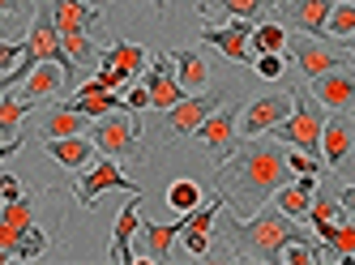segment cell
Masks as SVG:
<instances>
[{
    "label": "cell",
    "mask_w": 355,
    "mask_h": 265,
    "mask_svg": "<svg viewBox=\"0 0 355 265\" xmlns=\"http://www.w3.org/2000/svg\"><path fill=\"white\" fill-rule=\"evenodd\" d=\"M283 26L291 31H304V35H317L325 39V22H329V9H334V0H283Z\"/></svg>",
    "instance_id": "cell-16"
},
{
    "label": "cell",
    "mask_w": 355,
    "mask_h": 265,
    "mask_svg": "<svg viewBox=\"0 0 355 265\" xmlns=\"http://www.w3.org/2000/svg\"><path fill=\"white\" fill-rule=\"evenodd\" d=\"M86 137L94 142L98 154H107V158H120V163H146V146H141V120L124 108V112H107V116H98L90 120V132Z\"/></svg>",
    "instance_id": "cell-4"
},
{
    "label": "cell",
    "mask_w": 355,
    "mask_h": 265,
    "mask_svg": "<svg viewBox=\"0 0 355 265\" xmlns=\"http://www.w3.org/2000/svg\"><path fill=\"white\" fill-rule=\"evenodd\" d=\"M47 248H52V235L39 231V227L31 223V227H26V235H21V261H39Z\"/></svg>",
    "instance_id": "cell-33"
},
{
    "label": "cell",
    "mask_w": 355,
    "mask_h": 265,
    "mask_svg": "<svg viewBox=\"0 0 355 265\" xmlns=\"http://www.w3.org/2000/svg\"><path fill=\"white\" fill-rule=\"evenodd\" d=\"M313 231L329 244V257L355 261V223H351V219H338V223H313Z\"/></svg>",
    "instance_id": "cell-24"
},
{
    "label": "cell",
    "mask_w": 355,
    "mask_h": 265,
    "mask_svg": "<svg viewBox=\"0 0 355 265\" xmlns=\"http://www.w3.org/2000/svg\"><path fill=\"white\" fill-rule=\"evenodd\" d=\"M309 94L321 103L325 112H351L355 108V65L309 77Z\"/></svg>",
    "instance_id": "cell-10"
},
{
    "label": "cell",
    "mask_w": 355,
    "mask_h": 265,
    "mask_svg": "<svg viewBox=\"0 0 355 265\" xmlns=\"http://www.w3.org/2000/svg\"><path fill=\"white\" fill-rule=\"evenodd\" d=\"M17 150H21V137H17V142H5V137H0V158H13Z\"/></svg>",
    "instance_id": "cell-40"
},
{
    "label": "cell",
    "mask_w": 355,
    "mask_h": 265,
    "mask_svg": "<svg viewBox=\"0 0 355 265\" xmlns=\"http://www.w3.org/2000/svg\"><path fill=\"white\" fill-rule=\"evenodd\" d=\"M64 86H73V77L60 65L43 60V65H35V73L26 77V82H21V99H26V103H52Z\"/></svg>",
    "instance_id": "cell-20"
},
{
    "label": "cell",
    "mask_w": 355,
    "mask_h": 265,
    "mask_svg": "<svg viewBox=\"0 0 355 265\" xmlns=\"http://www.w3.org/2000/svg\"><path fill=\"white\" fill-rule=\"evenodd\" d=\"M141 82H146V90H150V108H155V112H167L171 103L184 99V86L175 82V73H171V56H163V51H155V56H150Z\"/></svg>",
    "instance_id": "cell-12"
},
{
    "label": "cell",
    "mask_w": 355,
    "mask_h": 265,
    "mask_svg": "<svg viewBox=\"0 0 355 265\" xmlns=\"http://www.w3.org/2000/svg\"><path fill=\"white\" fill-rule=\"evenodd\" d=\"M35 128H39V137H78V132H90V116H82V112H73L69 103H60V108H47L35 120Z\"/></svg>",
    "instance_id": "cell-22"
},
{
    "label": "cell",
    "mask_w": 355,
    "mask_h": 265,
    "mask_svg": "<svg viewBox=\"0 0 355 265\" xmlns=\"http://www.w3.org/2000/svg\"><path fill=\"white\" fill-rule=\"evenodd\" d=\"M201 17H244V22H257L266 13V0H197Z\"/></svg>",
    "instance_id": "cell-25"
},
{
    "label": "cell",
    "mask_w": 355,
    "mask_h": 265,
    "mask_svg": "<svg viewBox=\"0 0 355 265\" xmlns=\"http://www.w3.org/2000/svg\"><path fill=\"white\" fill-rule=\"evenodd\" d=\"M252 65H257V77H266V82H274V77H283L287 65L278 51H261V56H252Z\"/></svg>",
    "instance_id": "cell-35"
},
{
    "label": "cell",
    "mask_w": 355,
    "mask_h": 265,
    "mask_svg": "<svg viewBox=\"0 0 355 265\" xmlns=\"http://www.w3.org/2000/svg\"><path fill=\"white\" fill-rule=\"evenodd\" d=\"M155 5V17H167V0H150Z\"/></svg>",
    "instance_id": "cell-43"
},
{
    "label": "cell",
    "mask_w": 355,
    "mask_h": 265,
    "mask_svg": "<svg viewBox=\"0 0 355 265\" xmlns=\"http://www.w3.org/2000/svg\"><path fill=\"white\" fill-rule=\"evenodd\" d=\"M184 219H189V214H180L175 223H146V219H141V244H137L133 261H171V244L180 240Z\"/></svg>",
    "instance_id": "cell-17"
},
{
    "label": "cell",
    "mask_w": 355,
    "mask_h": 265,
    "mask_svg": "<svg viewBox=\"0 0 355 265\" xmlns=\"http://www.w3.org/2000/svg\"><path fill=\"white\" fill-rule=\"evenodd\" d=\"M17 60H21V43H5V39H0V73H9Z\"/></svg>",
    "instance_id": "cell-37"
},
{
    "label": "cell",
    "mask_w": 355,
    "mask_h": 265,
    "mask_svg": "<svg viewBox=\"0 0 355 265\" xmlns=\"http://www.w3.org/2000/svg\"><path fill=\"white\" fill-rule=\"evenodd\" d=\"M291 116V94H252L248 108L240 112V137H257V132H270L278 120Z\"/></svg>",
    "instance_id": "cell-11"
},
{
    "label": "cell",
    "mask_w": 355,
    "mask_h": 265,
    "mask_svg": "<svg viewBox=\"0 0 355 265\" xmlns=\"http://www.w3.org/2000/svg\"><path fill=\"white\" fill-rule=\"evenodd\" d=\"M52 17H56V31H60V43L64 51L73 56V65H98V47L90 39V31L103 17H94L82 0H52Z\"/></svg>",
    "instance_id": "cell-5"
},
{
    "label": "cell",
    "mask_w": 355,
    "mask_h": 265,
    "mask_svg": "<svg viewBox=\"0 0 355 265\" xmlns=\"http://www.w3.org/2000/svg\"><path fill=\"white\" fill-rule=\"evenodd\" d=\"M347 51H351V56H355V35H351V39H347Z\"/></svg>",
    "instance_id": "cell-45"
},
{
    "label": "cell",
    "mask_w": 355,
    "mask_h": 265,
    "mask_svg": "<svg viewBox=\"0 0 355 265\" xmlns=\"http://www.w3.org/2000/svg\"><path fill=\"white\" fill-rule=\"evenodd\" d=\"M223 214V197H206L197 210H189V219H184V231H180V244L189 248V257H206L210 261V244H214V223Z\"/></svg>",
    "instance_id": "cell-9"
},
{
    "label": "cell",
    "mask_w": 355,
    "mask_h": 265,
    "mask_svg": "<svg viewBox=\"0 0 355 265\" xmlns=\"http://www.w3.org/2000/svg\"><path fill=\"white\" fill-rule=\"evenodd\" d=\"M35 108V103H26L21 94H0V137L5 142H17V124H21V116H26Z\"/></svg>",
    "instance_id": "cell-28"
},
{
    "label": "cell",
    "mask_w": 355,
    "mask_h": 265,
    "mask_svg": "<svg viewBox=\"0 0 355 265\" xmlns=\"http://www.w3.org/2000/svg\"><path fill=\"white\" fill-rule=\"evenodd\" d=\"M338 201H343V210H347V214L355 219V184H347V189L338 193Z\"/></svg>",
    "instance_id": "cell-39"
},
{
    "label": "cell",
    "mask_w": 355,
    "mask_h": 265,
    "mask_svg": "<svg viewBox=\"0 0 355 265\" xmlns=\"http://www.w3.org/2000/svg\"><path fill=\"white\" fill-rule=\"evenodd\" d=\"M309 197H313V193L295 189V180H291V184H283V189H278L270 201H274L278 210H283L287 219H300V223H309Z\"/></svg>",
    "instance_id": "cell-29"
},
{
    "label": "cell",
    "mask_w": 355,
    "mask_h": 265,
    "mask_svg": "<svg viewBox=\"0 0 355 265\" xmlns=\"http://www.w3.org/2000/svg\"><path fill=\"white\" fill-rule=\"evenodd\" d=\"M124 108H129L133 116H141L146 108H150V90H146V82L137 77V82H129V94H124Z\"/></svg>",
    "instance_id": "cell-36"
},
{
    "label": "cell",
    "mask_w": 355,
    "mask_h": 265,
    "mask_svg": "<svg viewBox=\"0 0 355 265\" xmlns=\"http://www.w3.org/2000/svg\"><path fill=\"white\" fill-rule=\"evenodd\" d=\"M325 39H329V35H325ZM325 39H317V35H304V31L287 35L291 60L300 65V73L317 77V73H329V69H347V65H351V51H347V47H338V43H325Z\"/></svg>",
    "instance_id": "cell-6"
},
{
    "label": "cell",
    "mask_w": 355,
    "mask_h": 265,
    "mask_svg": "<svg viewBox=\"0 0 355 265\" xmlns=\"http://www.w3.org/2000/svg\"><path fill=\"white\" fill-rule=\"evenodd\" d=\"M287 171H291V176H325V167L317 163V158L304 154V150H295V146L287 150Z\"/></svg>",
    "instance_id": "cell-34"
},
{
    "label": "cell",
    "mask_w": 355,
    "mask_h": 265,
    "mask_svg": "<svg viewBox=\"0 0 355 265\" xmlns=\"http://www.w3.org/2000/svg\"><path fill=\"white\" fill-rule=\"evenodd\" d=\"M355 150V116L351 112H329L321 128V158L329 167H343Z\"/></svg>",
    "instance_id": "cell-13"
},
{
    "label": "cell",
    "mask_w": 355,
    "mask_h": 265,
    "mask_svg": "<svg viewBox=\"0 0 355 265\" xmlns=\"http://www.w3.org/2000/svg\"><path fill=\"white\" fill-rule=\"evenodd\" d=\"M0 39H5V22H0Z\"/></svg>",
    "instance_id": "cell-46"
},
{
    "label": "cell",
    "mask_w": 355,
    "mask_h": 265,
    "mask_svg": "<svg viewBox=\"0 0 355 265\" xmlns=\"http://www.w3.org/2000/svg\"><path fill=\"white\" fill-rule=\"evenodd\" d=\"M283 184H291L287 146L274 142L270 132L240 137V146L227 158H218V167H214V193L223 197L227 214H236V219L257 214Z\"/></svg>",
    "instance_id": "cell-1"
},
{
    "label": "cell",
    "mask_w": 355,
    "mask_h": 265,
    "mask_svg": "<svg viewBox=\"0 0 355 265\" xmlns=\"http://www.w3.org/2000/svg\"><path fill=\"white\" fill-rule=\"evenodd\" d=\"M82 5H86V9H90V13H94V17H103V9H107V5H112V0H82Z\"/></svg>",
    "instance_id": "cell-41"
},
{
    "label": "cell",
    "mask_w": 355,
    "mask_h": 265,
    "mask_svg": "<svg viewBox=\"0 0 355 265\" xmlns=\"http://www.w3.org/2000/svg\"><path fill=\"white\" fill-rule=\"evenodd\" d=\"M248 35H252V22L244 17H232L227 26H210L206 22V31H201V39H206V47H218L227 60H252V51H248Z\"/></svg>",
    "instance_id": "cell-15"
},
{
    "label": "cell",
    "mask_w": 355,
    "mask_h": 265,
    "mask_svg": "<svg viewBox=\"0 0 355 265\" xmlns=\"http://www.w3.org/2000/svg\"><path fill=\"white\" fill-rule=\"evenodd\" d=\"M107 189H124V193H141L137 184H133L129 176H124V171H120V167L112 163V158H103V163H94L90 171H82V176H78V201H82L86 210L94 205V197H98V193H107Z\"/></svg>",
    "instance_id": "cell-14"
},
{
    "label": "cell",
    "mask_w": 355,
    "mask_h": 265,
    "mask_svg": "<svg viewBox=\"0 0 355 265\" xmlns=\"http://www.w3.org/2000/svg\"><path fill=\"white\" fill-rule=\"evenodd\" d=\"M193 142L206 150V154H214V158H227L236 146H240V108H214L206 120L197 124V132H193Z\"/></svg>",
    "instance_id": "cell-7"
},
{
    "label": "cell",
    "mask_w": 355,
    "mask_h": 265,
    "mask_svg": "<svg viewBox=\"0 0 355 265\" xmlns=\"http://www.w3.org/2000/svg\"><path fill=\"white\" fill-rule=\"evenodd\" d=\"M214 108H223V94H184L180 103H171V108L163 112V132L167 137H175V142H189L193 132H197V124L206 120Z\"/></svg>",
    "instance_id": "cell-8"
},
{
    "label": "cell",
    "mask_w": 355,
    "mask_h": 265,
    "mask_svg": "<svg viewBox=\"0 0 355 265\" xmlns=\"http://www.w3.org/2000/svg\"><path fill=\"white\" fill-rule=\"evenodd\" d=\"M112 65L129 73V82H137V77L146 73V65H150V51H146L141 43L116 39V43H107L103 51H98V69H112Z\"/></svg>",
    "instance_id": "cell-21"
},
{
    "label": "cell",
    "mask_w": 355,
    "mask_h": 265,
    "mask_svg": "<svg viewBox=\"0 0 355 265\" xmlns=\"http://www.w3.org/2000/svg\"><path fill=\"white\" fill-rule=\"evenodd\" d=\"M21 5L26 0H0V13H21Z\"/></svg>",
    "instance_id": "cell-42"
},
{
    "label": "cell",
    "mask_w": 355,
    "mask_h": 265,
    "mask_svg": "<svg viewBox=\"0 0 355 265\" xmlns=\"http://www.w3.org/2000/svg\"><path fill=\"white\" fill-rule=\"evenodd\" d=\"M171 69H175V82L184 86V94H197L210 86V60L201 47H175L171 51Z\"/></svg>",
    "instance_id": "cell-19"
},
{
    "label": "cell",
    "mask_w": 355,
    "mask_h": 265,
    "mask_svg": "<svg viewBox=\"0 0 355 265\" xmlns=\"http://www.w3.org/2000/svg\"><path fill=\"white\" fill-rule=\"evenodd\" d=\"M325 108L304 90V86H295L291 90V116L287 120H278L274 128H270V137L274 142H283V146H295V150H304V154H321V128H325Z\"/></svg>",
    "instance_id": "cell-3"
},
{
    "label": "cell",
    "mask_w": 355,
    "mask_h": 265,
    "mask_svg": "<svg viewBox=\"0 0 355 265\" xmlns=\"http://www.w3.org/2000/svg\"><path fill=\"white\" fill-rule=\"evenodd\" d=\"M21 197V184H17V176H0V201H17Z\"/></svg>",
    "instance_id": "cell-38"
},
{
    "label": "cell",
    "mask_w": 355,
    "mask_h": 265,
    "mask_svg": "<svg viewBox=\"0 0 355 265\" xmlns=\"http://www.w3.org/2000/svg\"><path fill=\"white\" fill-rule=\"evenodd\" d=\"M137 227H141V193H133L129 197V205L116 214V227H112V253H107V261H116V265H133V235H137Z\"/></svg>",
    "instance_id": "cell-18"
},
{
    "label": "cell",
    "mask_w": 355,
    "mask_h": 265,
    "mask_svg": "<svg viewBox=\"0 0 355 265\" xmlns=\"http://www.w3.org/2000/svg\"><path fill=\"white\" fill-rule=\"evenodd\" d=\"M274 5H283V0H274Z\"/></svg>",
    "instance_id": "cell-47"
},
{
    "label": "cell",
    "mask_w": 355,
    "mask_h": 265,
    "mask_svg": "<svg viewBox=\"0 0 355 265\" xmlns=\"http://www.w3.org/2000/svg\"><path fill=\"white\" fill-rule=\"evenodd\" d=\"M35 197H17V201H5V210H0V223H9V227H31L35 223Z\"/></svg>",
    "instance_id": "cell-32"
},
{
    "label": "cell",
    "mask_w": 355,
    "mask_h": 265,
    "mask_svg": "<svg viewBox=\"0 0 355 265\" xmlns=\"http://www.w3.org/2000/svg\"><path fill=\"white\" fill-rule=\"evenodd\" d=\"M47 154L69 171H86L90 158H94V142L86 132H78V137H47Z\"/></svg>",
    "instance_id": "cell-23"
},
{
    "label": "cell",
    "mask_w": 355,
    "mask_h": 265,
    "mask_svg": "<svg viewBox=\"0 0 355 265\" xmlns=\"http://www.w3.org/2000/svg\"><path fill=\"white\" fill-rule=\"evenodd\" d=\"M201 201H206V193H201V184H197V180H175L171 189H167V205H171V210H180V214L197 210Z\"/></svg>",
    "instance_id": "cell-30"
},
{
    "label": "cell",
    "mask_w": 355,
    "mask_h": 265,
    "mask_svg": "<svg viewBox=\"0 0 355 265\" xmlns=\"http://www.w3.org/2000/svg\"><path fill=\"white\" fill-rule=\"evenodd\" d=\"M325 31L334 35V39H351V35H355V5H351V0H338V5L329 9Z\"/></svg>",
    "instance_id": "cell-31"
},
{
    "label": "cell",
    "mask_w": 355,
    "mask_h": 265,
    "mask_svg": "<svg viewBox=\"0 0 355 265\" xmlns=\"http://www.w3.org/2000/svg\"><path fill=\"white\" fill-rule=\"evenodd\" d=\"M5 261H13V253H9V248H0V265H5Z\"/></svg>",
    "instance_id": "cell-44"
},
{
    "label": "cell",
    "mask_w": 355,
    "mask_h": 265,
    "mask_svg": "<svg viewBox=\"0 0 355 265\" xmlns=\"http://www.w3.org/2000/svg\"><path fill=\"white\" fill-rule=\"evenodd\" d=\"M69 108L82 112V116H90V120H98V116H107V112L124 108V99H120L116 90H73Z\"/></svg>",
    "instance_id": "cell-26"
},
{
    "label": "cell",
    "mask_w": 355,
    "mask_h": 265,
    "mask_svg": "<svg viewBox=\"0 0 355 265\" xmlns=\"http://www.w3.org/2000/svg\"><path fill=\"white\" fill-rule=\"evenodd\" d=\"M248 51L261 56V51H287V26L283 22H252V35H248Z\"/></svg>",
    "instance_id": "cell-27"
},
{
    "label": "cell",
    "mask_w": 355,
    "mask_h": 265,
    "mask_svg": "<svg viewBox=\"0 0 355 265\" xmlns=\"http://www.w3.org/2000/svg\"><path fill=\"white\" fill-rule=\"evenodd\" d=\"M291 240H313L309 227H300V219H287L278 205H261L257 214L248 219H236L227 214V244H232V261H278V253H283Z\"/></svg>",
    "instance_id": "cell-2"
}]
</instances>
